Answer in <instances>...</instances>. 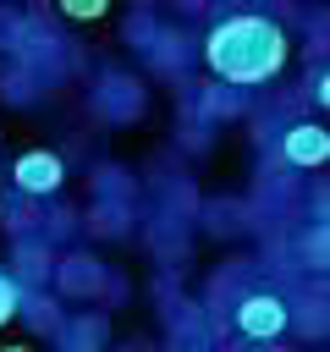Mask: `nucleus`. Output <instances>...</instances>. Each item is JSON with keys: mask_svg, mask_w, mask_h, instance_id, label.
Wrapping results in <instances>:
<instances>
[{"mask_svg": "<svg viewBox=\"0 0 330 352\" xmlns=\"http://www.w3.org/2000/svg\"><path fill=\"white\" fill-rule=\"evenodd\" d=\"M204 55L226 82H264V77H275L286 66V38L264 16H231V22H220L209 33Z\"/></svg>", "mask_w": 330, "mask_h": 352, "instance_id": "nucleus-1", "label": "nucleus"}, {"mask_svg": "<svg viewBox=\"0 0 330 352\" xmlns=\"http://www.w3.org/2000/svg\"><path fill=\"white\" fill-rule=\"evenodd\" d=\"M11 176H16V187H28V192H55V187H60V160L44 154V148H28Z\"/></svg>", "mask_w": 330, "mask_h": 352, "instance_id": "nucleus-2", "label": "nucleus"}, {"mask_svg": "<svg viewBox=\"0 0 330 352\" xmlns=\"http://www.w3.org/2000/svg\"><path fill=\"white\" fill-rule=\"evenodd\" d=\"M236 324H242L248 336H280V330H286V302H280V297H248V302L236 308Z\"/></svg>", "mask_w": 330, "mask_h": 352, "instance_id": "nucleus-3", "label": "nucleus"}, {"mask_svg": "<svg viewBox=\"0 0 330 352\" xmlns=\"http://www.w3.org/2000/svg\"><path fill=\"white\" fill-rule=\"evenodd\" d=\"M286 160H297V165H324V160H330V132H324V126H292V132H286Z\"/></svg>", "mask_w": 330, "mask_h": 352, "instance_id": "nucleus-4", "label": "nucleus"}, {"mask_svg": "<svg viewBox=\"0 0 330 352\" xmlns=\"http://www.w3.org/2000/svg\"><path fill=\"white\" fill-rule=\"evenodd\" d=\"M60 6H66V16H82V22L104 16V0H60Z\"/></svg>", "mask_w": 330, "mask_h": 352, "instance_id": "nucleus-5", "label": "nucleus"}, {"mask_svg": "<svg viewBox=\"0 0 330 352\" xmlns=\"http://www.w3.org/2000/svg\"><path fill=\"white\" fill-rule=\"evenodd\" d=\"M16 314V286H11V275H0V324Z\"/></svg>", "mask_w": 330, "mask_h": 352, "instance_id": "nucleus-6", "label": "nucleus"}, {"mask_svg": "<svg viewBox=\"0 0 330 352\" xmlns=\"http://www.w3.org/2000/svg\"><path fill=\"white\" fill-rule=\"evenodd\" d=\"M319 99H324V104H330V77H324V82H319Z\"/></svg>", "mask_w": 330, "mask_h": 352, "instance_id": "nucleus-7", "label": "nucleus"}, {"mask_svg": "<svg viewBox=\"0 0 330 352\" xmlns=\"http://www.w3.org/2000/svg\"><path fill=\"white\" fill-rule=\"evenodd\" d=\"M6 352H28V346H6Z\"/></svg>", "mask_w": 330, "mask_h": 352, "instance_id": "nucleus-8", "label": "nucleus"}]
</instances>
